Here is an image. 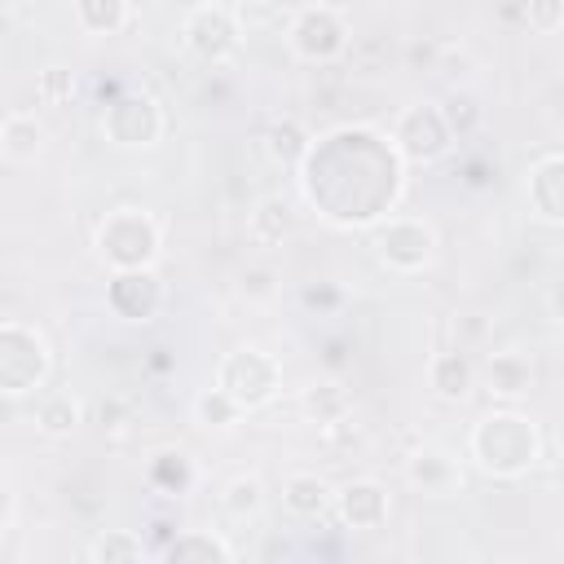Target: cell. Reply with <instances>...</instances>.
<instances>
[{"instance_id": "obj_30", "label": "cell", "mask_w": 564, "mask_h": 564, "mask_svg": "<svg viewBox=\"0 0 564 564\" xmlns=\"http://www.w3.org/2000/svg\"><path fill=\"white\" fill-rule=\"evenodd\" d=\"M40 97H44L48 106L70 101V97H75V75H70L66 66H48V70L40 75Z\"/></svg>"}, {"instance_id": "obj_26", "label": "cell", "mask_w": 564, "mask_h": 564, "mask_svg": "<svg viewBox=\"0 0 564 564\" xmlns=\"http://www.w3.org/2000/svg\"><path fill=\"white\" fill-rule=\"evenodd\" d=\"M441 110H445V123H449L454 137H467V132L480 123V106H476L467 93H449V101H445Z\"/></svg>"}, {"instance_id": "obj_11", "label": "cell", "mask_w": 564, "mask_h": 564, "mask_svg": "<svg viewBox=\"0 0 564 564\" xmlns=\"http://www.w3.org/2000/svg\"><path fill=\"white\" fill-rule=\"evenodd\" d=\"M339 516L352 529H379L388 520V494L375 480H352L339 489Z\"/></svg>"}, {"instance_id": "obj_20", "label": "cell", "mask_w": 564, "mask_h": 564, "mask_svg": "<svg viewBox=\"0 0 564 564\" xmlns=\"http://www.w3.org/2000/svg\"><path fill=\"white\" fill-rule=\"evenodd\" d=\"M304 414H308L313 423H339V419L348 414L344 388H335V383H313V388L304 392Z\"/></svg>"}, {"instance_id": "obj_32", "label": "cell", "mask_w": 564, "mask_h": 564, "mask_svg": "<svg viewBox=\"0 0 564 564\" xmlns=\"http://www.w3.org/2000/svg\"><path fill=\"white\" fill-rule=\"evenodd\" d=\"M304 300L308 304H339V291H330V286L326 291H304Z\"/></svg>"}, {"instance_id": "obj_19", "label": "cell", "mask_w": 564, "mask_h": 564, "mask_svg": "<svg viewBox=\"0 0 564 564\" xmlns=\"http://www.w3.org/2000/svg\"><path fill=\"white\" fill-rule=\"evenodd\" d=\"M35 423H40L48 436H66V432H75V423H79V401L66 397V392H53V397L40 401Z\"/></svg>"}, {"instance_id": "obj_24", "label": "cell", "mask_w": 564, "mask_h": 564, "mask_svg": "<svg viewBox=\"0 0 564 564\" xmlns=\"http://www.w3.org/2000/svg\"><path fill=\"white\" fill-rule=\"evenodd\" d=\"M260 502H264V489H260L256 476H234V480L225 485V511H229V516H256Z\"/></svg>"}, {"instance_id": "obj_18", "label": "cell", "mask_w": 564, "mask_h": 564, "mask_svg": "<svg viewBox=\"0 0 564 564\" xmlns=\"http://www.w3.org/2000/svg\"><path fill=\"white\" fill-rule=\"evenodd\" d=\"M163 560H172V564H185V560H234V551L220 542V538H212V533H185V538H176L167 551H163Z\"/></svg>"}, {"instance_id": "obj_7", "label": "cell", "mask_w": 564, "mask_h": 564, "mask_svg": "<svg viewBox=\"0 0 564 564\" xmlns=\"http://www.w3.org/2000/svg\"><path fill=\"white\" fill-rule=\"evenodd\" d=\"M185 44H189V53H198L203 62H220V57L234 53L238 26H234V18H229L220 4H203V9H194V13L185 18Z\"/></svg>"}, {"instance_id": "obj_9", "label": "cell", "mask_w": 564, "mask_h": 564, "mask_svg": "<svg viewBox=\"0 0 564 564\" xmlns=\"http://www.w3.org/2000/svg\"><path fill=\"white\" fill-rule=\"evenodd\" d=\"M106 300H110V308H115L119 317H128V322H145V317L159 308L163 286L154 282L150 269H119V273L110 278Z\"/></svg>"}, {"instance_id": "obj_21", "label": "cell", "mask_w": 564, "mask_h": 564, "mask_svg": "<svg viewBox=\"0 0 564 564\" xmlns=\"http://www.w3.org/2000/svg\"><path fill=\"white\" fill-rule=\"evenodd\" d=\"M128 0H75V13L88 31H119L128 18Z\"/></svg>"}, {"instance_id": "obj_8", "label": "cell", "mask_w": 564, "mask_h": 564, "mask_svg": "<svg viewBox=\"0 0 564 564\" xmlns=\"http://www.w3.org/2000/svg\"><path fill=\"white\" fill-rule=\"evenodd\" d=\"M375 247H379L383 264H392V269H419V264H427L436 238H432V229L419 225V220H388V225L375 234Z\"/></svg>"}, {"instance_id": "obj_3", "label": "cell", "mask_w": 564, "mask_h": 564, "mask_svg": "<svg viewBox=\"0 0 564 564\" xmlns=\"http://www.w3.org/2000/svg\"><path fill=\"white\" fill-rule=\"evenodd\" d=\"M216 383L242 405V410H256L264 405L273 392H278V366L260 352V348H238L220 361L216 370Z\"/></svg>"}, {"instance_id": "obj_14", "label": "cell", "mask_w": 564, "mask_h": 564, "mask_svg": "<svg viewBox=\"0 0 564 564\" xmlns=\"http://www.w3.org/2000/svg\"><path fill=\"white\" fill-rule=\"evenodd\" d=\"M282 502H286L295 516H322V511L330 507V485H326L322 476H313V471H295V476H286V485H282Z\"/></svg>"}, {"instance_id": "obj_1", "label": "cell", "mask_w": 564, "mask_h": 564, "mask_svg": "<svg viewBox=\"0 0 564 564\" xmlns=\"http://www.w3.org/2000/svg\"><path fill=\"white\" fill-rule=\"evenodd\" d=\"M471 449L476 458L498 471V476H516L538 458V432L529 427V419L520 414H489L480 419V427L471 432Z\"/></svg>"}, {"instance_id": "obj_28", "label": "cell", "mask_w": 564, "mask_h": 564, "mask_svg": "<svg viewBox=\"0 0 564 564\" xmlns=\"http://www.w3.org/2000/svg\"><path fill=\"white\" fill-rule=\"evenodd\" d=\"M238 286H242V295L247 300H273L278 295V273L269 269V264H251V269H242V278H238Z\"/></svg>"}, {"instance_id": "obj_31", "label": "cell", "mask_w": 564, "mask_h": 564, "mask_svg": "<svg viewBox=\"0 0 564 564\" xmlns=\"http://www.w3.org/2000/svg\"><path fill=\"white\" fill-rule=\"evenodd\" d=\"M128 401H101V427H123Z\"/></svg>"}, {"instance_id": "obj_29", "label": "cell", "mask_w": 564, "mask_h": 564, "mask_svg": "<svg viewBox=\"0 0 564 564\" xmlns=\"http://www.w3.org/2000/svg\"><path fill=\"white\" fill-rule=\"evenodd\" d=\"M524 22L533 31H560L564 26V0H524Z\"/></svg>"}, {"instance_id": "obj_4", "label": "cell", "mask_w": 564, "mask_h": 564, "mask_svg": "<svg viewBox=\"0 0 564 564\" xmlns=\"http://www.w3.org/2000/svg\"><path fill=\"white\" fill-rule=\"evenodd\" d=\"M0 348H4V357H0V383H4V392H26V388H35L44 379L48 352H44V339L35 330H26L22 322H4Z\"/></svg>"}, {"instance_id": "obj_6", "label": "cell", "mask_w": 564, "mask_h": 564, "mask_svg": "<svg viewBox=\"0 0 564 564\" xmlns=\"http://www.w3.org/2000/svg\"><path fill=\"white\" fill-rule=\"evenodd\" d=\"M454 132L445 123V110L441 106H410L397 123V145L410 154V159H441L449 150Z\"/></svg>"}, {"instance_id": "obj_2", "label": "cell", "mask_w": 564, "mask_h": 564, "mask_svg": "<svg viewBox=\"0 0 564 564\" xmlns=\"http://www.w3.org/2000/svg\"><path fill=\"white\" fill-rule=\"evenodd\" d=\"M97 251L115 264V269H150V260L159 256V229L145 212L137 207H119L101 220L97 229Z\"/></svg>"}, {"instance_id": "obj_33", "label": "cell", "mask_w": 564, "mask_h": 564, "mask_svg": "<svg viewBox=\"0 0 564 564\" xmlns=\"http://www.w3.org/2000/svg\"><path fill=\"white\" fill-rule=\"evenodd\" d=\"M0 4H4V9H18V4H22V0H0Z\"/></svg>"}, {"instance_id": "obj_5", "label": "cell", "mask_w": 564, "mask_h": 564, "mask_svg": "<svg viewBox=\"0 0 564 564\" xmlns=\"http://www.w3.org/2000/svg\"><path fill=\"white\" fill-rule=\"evenodd\" d=\"M344 44H348V26H344L339 13L326 9V4H308V9H300V18L291 22V48H295L300 57H308V62H326V57H335Z\"/></svg>"}, {"instance_id": "obj_34", "label": "cell", "mask_w": 564, "mask_h": 564, "mask_svg": "<svg viewBox=\"0 0 564 564\" xmlns=\"http://www.w3.org/2000/svg\"><path fill=\"white\" fill-rule=\"evenodd\" d=\"M128 4H150V0H128Z\"/></svg>"}, {"instance_id": "obj_10", "label": "cell", "mask_w": 564, "mask_h": 564, "mask_svg": "<svg viewBox=\"0 0 564 564\" xmlns=\"http://www.w3.org/2000/svg\"><path fill=\"white\" fill-rule=\"evenodd\" d=\"M106 132L119 141V145H150L154 137H159V128H163V119H159V110H154V101L150 97H119L110 110H106Z\"/></svg>"}, {"instance_id": "obj_22", "label": "cell", "mask_w": 564, "mask_h": 564, "mask_svg": "<svg viewBox=\"0 0 564 564\" xmlns=\"http://www.w3.org/2000/svg\"><path fill=\"white\" fill-rule=\"evenodd\" d=\"M291 225V207L282 198H264L256 212H251V238L256 242H278Z\"/></svg>"}, {"instance_id": "obj_12", "label": "cell", "mask_w": 564, "mask_h": 564, "mask_svg": "<svg viewBox=\"0 0 564 564\" xmlns=\"http://www.w3.org/2000/svg\"><path fill=\"white\" fill-rule=\"evenodd\" d=\"M485 383L494 397H520L533 383V366L524 352H494L485 366Z\"/></svg>"}, {"instance_id": "obj_17", "label": "cell", "mask_w": 564, "mask_h": 564, "mask_svg": "<svg viewBox=\"0 0 564 564\" xmlns=\"http://www.w3.org/2000/svg\"><path fill=\"white\" fill-rule=\"evenodd\" d=\"M264 145H269V154H273L278 163H286V167H295V163L308 154V137H304V128H300L295 119H273L269 132H264Z\"/></svg>"}, {"instance_id": "obj_23", "label": "cell", "mask_w": 564, "mask_h": 564, "mask_svg": "<svg viewBox=\"0 0 564 564\" xmlns=\"http://www.w3.org/2000/svg\"><path fill=\"white\" fill-rule=\"evenodd\" d=\"M194 414H198V423H207V427H229V423L242 414V405L216 383V388H207V392L194 401Z\"/></svg>"}, {"instance_id": "obj_13", "label": "cell", "mask_w": 564, "mask_h": 564, "mask_svg": "<svg viewBox=\"0 0 564 564\" xmlns=\"http://www.w3.org/2000/svg\"><path fill=\"white\" fill-rule=\"evenodd\" d=\"M471 379H476V370H471V361L458 357V352H441V357H432V366H427V383H432L436 397H445V401H463V397L471 392Z\"/></svg>"}, {"instance_id": "obj_27", "label": "cell", "mask_w": 564, "mask_h": 564, "mask_svg": "<svg viewBox=\"0 0 564 564\" xmlns=\"http://www.w3.org/2000/svg\"><path fill=\"white\" fill-rule=\"evenodd\" d=\"M93 560H141L145 555V546H141V538H128V533H106V538H97L93 542V551H88Z\"/></svg>"}, {"instance_id": "obj_16", "label": "cell", "mask_w": 564, "mask_h": 564, "mask_svg": "<svg viewBox=\"0 0 564 564\" xmlns=\"http://www.w3.org/2000/svg\"><path fill=\"white\" fill-rule=\"evenodd\" d=\"M405 476L414 480V485H423V489H449L454 480H458V467L441 454V449H432V445H423V449H414L410 454V463H405Z\"/></svg>"}, {"instance_id": "obj_25", "label": "cell", "mask_w": 564, "mask_h": 564, "mask_svg": "<svg viewBox=\"0 0 564 564\" xmlns=\"http://www.w3.org/2000/svg\"><path fill=\"white\" fill-rule=\"evenodd\" d=\"M189 476H194V471H189V458H185V454H154V463H150V480L163 485L167 494L185 489Z\"/></svg>"}, {"instance_id": "obj_15", "label": "cell", "mask_w": 564, "mask_h": 564, "mask_svg": "<svg viewBox=\"0 0 564 564\" xmlns=\"http://www.w3.org/2000/svg\"><path fill=\"white\" fill-rule=\"evenodd\" d=\"M40 141H44L40 123H35L31 115H22V110H13V115L4 119V128H0V150H4L9 163H26V159H35Z\"/></svg>"}]
</instances>
